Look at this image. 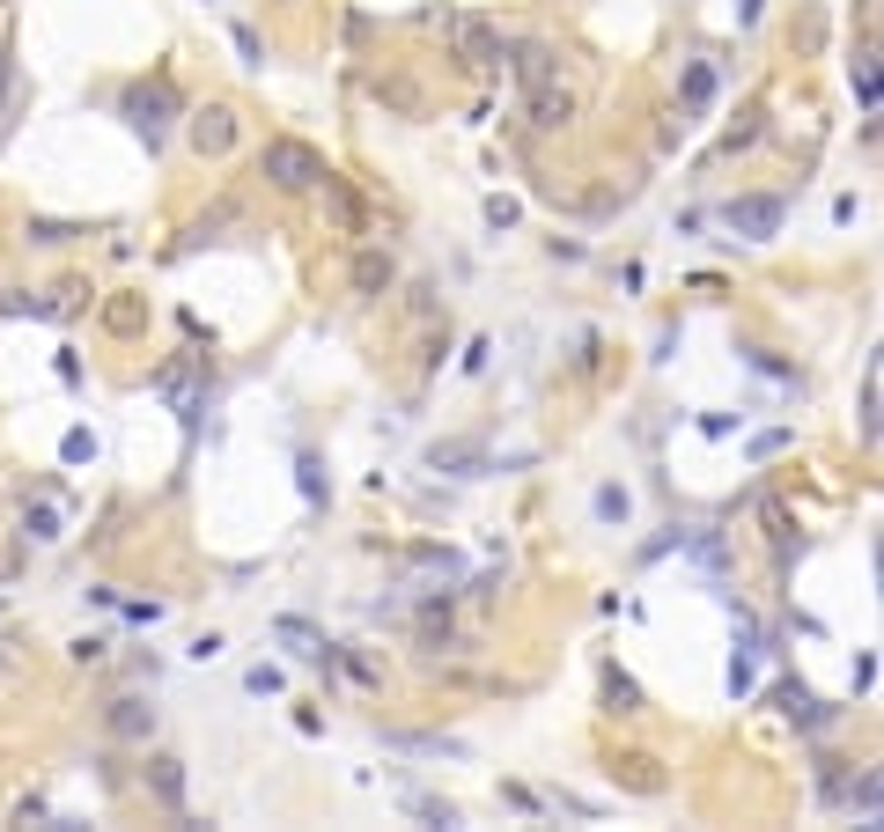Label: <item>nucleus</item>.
<instances>
[{
  "label": "nucleus",
  "mask_w": 884,
  "mask_h": 832,
  "mask_svg": "<svg viewBox=\"0 0 884 832\" xmlns=\"http://www.w3.org/2000/svg\"><path fill=\"white\" fill-rule=\"evenodd\" d=\"M391 280H398L391 251H354V295H368V302H376V295L391 288Z\"/></svg>",
  "instance_id": "8"
},
{
  "label": "nucleus",
  "mask_w": 884,
  "mask_h": 832,
  "mask_svg": "<svg viewBox=\"0 0 884 832\" xmlns=\"http://www.w3.org/2000/svg\"><path fill=\"white\" fill-rule=\"evenodd\" d=\"M155 391H185V362H170V368H163V376H155ZM185 420H199V398H185Z\"/></svg>",
  "instance_id": "16"
},
{
  "label": "nucleus",
  "mask_w": 884,
  "mask_h": 832,
  "mask_svg": "<svg viewBox=\"0 0 884 832\" xmlns=\"http://www.w3.org/2000/svg\"><path fill=\"white\" fill-rule=\"evenodd\" d=\"M147 796H155V803L163 810H185V759H170V752H163V759H147Z\"/></svg>",
  "instance_id": "7"
},
{
  "label": "nucleus",
  "mask_w": 884,
  "mask_h": 832,
  "mask_svg": "<svg viewBox=\"0 0 884 832\" xmlns=\"http://www.w3.org/2000/svg\"><path fill=\"white\" fill-rule=\"evenodd\" d=\"M170 111H177V97L163 89V81H141V89H125V119H133V133H147V147L170 133Z\"/></svg>",
  "instance_id": "3"
},
{
  "label": "nucleus",
  "mask_w": 884,
  "mask_h": 832,
  "mask_svg": "<svg viewBox=\"0 0 884 832\" xmlns=\"http://www.w3.org/2000/svg\"><path fill=\"white\" fill-rule=\"evenodd\" d=\"M435 465H479V450H472V442H450V450H435Z\"/></svg>",
  "instance_id": "20"
},
{
  "label": "nucleus",
  "mask_w": 884,
  "mask_h": 832,
  "mask_svg": "<svg viewBox=\"0 0 884 832\" xmlns=\"http://www.w3.org/2000/svg\"><path fill=\"white\" fill-rule=\"evenodd\" d=\"M782 214H788V207H782L774 192H744V199H730V207H722V221H730L744 244H766V236L782 229Z\"/></svg>",
  "instance_id": "2"
},
{
  "label": "nucleus",
  "mask_w": 884,
  "mask_h": 832,
  "mask_svg": "<svg viewBox=\"0 0 884 832\" xmlns=\"http://www.w3.org/2000/svg\"><path fill=\"white\" fill-rule=\"evenodd\" d=\"M862 435H877V368H870V384H862Z\"/></svg>",
  "instance_id": "19"
},
{
  "label": "nucleus",
  "mask_w": 884,
  "mask_h": 832,
  "mask_svg": "<svg viewBox=\"0 0 884 832\" xmlns=\"http://www.w3.org/2000/svg\"><path fill=\"white\" fill-rule=\"evenodd\" d=\"M273 634L288 641V648H295V656H302V663H324V656H332V648H324V641L310 634V626H302V619H273Z\"/></svg>",
  "instance_id": "10"
},
{
  "label": "nucleus",
  "mask_w": 884,
  "mask_h": 832,
  "mask_svg": "<svg viewBox=\"0 0 884 832\" xmlns=\"http://www.w3.org/2000/svg\"><path fill=\"white\" fill-rule=\"evenodd\" d=\"M782 708L796 714V722H804V730H818V722H826V708H818V700H810V692H796V686L782 692Z\"/></svg>",
  "instance_id": "15"
},
{
  "label": "nucleus",
  "mask_w": 884,
  "mask_h": 832,
  "mask_svg": "<svg viewBox=\"0 0 884 832\" xmlns=\"http://www.w3.org/2000/svg\"><path fill=\"white\" fill-rule=\"evenodd\" d=\"M523 81H531V89L553 81V52H545V45H523Z\"/></svg>",
  "instance_id": "14"
},
{
  "label": "nucleus",
  "mask_w": 884,
  "mask_h": 832,
  "mask_svg": "<svg viewBox=\"0 0 884 832\" xmlns=\"http://www.w3.org/2000/svg\"><path fill=\"white\" fill-rule=\"evenodd\" d=\"M848 803H862V818H877V774H862V781L848 788Z\"/></svg>",
  "instance_id": "18"
},
{
  "label": "nucleus",
  "mask_w": 884,
  "mask_h": 832,
  "mask_svg": "<svg viewBox=\"0 0 884 832\" xmlns=\"http://www.w3.org/2000/svg\"><path fill=\"white\" fill-rule=\"evenodd\" d=\"M567 119H575V97H567V89H553V81L531 89V125H539V133H553V125H567Z\"/></svg>",
  "instance_id": "9"
},
{
  "label": "nucleus",
  "mask_w": 884,
  "mask_h": 832,
  "mask_svg": "<svg viewBox=\"0 0 884 832\" xmlns=\"http://www.w3.org/2000/svg\"><path fill=\"white\" fill-rule=\"evenodd\" d=\"M597 515H627V493H619V487H597Z\"/></svg>",
  "instance_id": "21"
},
{
  "label": "nucleus",
  "mask_w": 884,
  "mask_h": 832,
  "mask_svg": "<svg viewBox=\"0 0 884 832\" xmlns=\"http://www.w3.org/2000/svg\"><path fill=\"white\" fill-rule=\"evenodd\" d=\"M258 177H266L273 192H318L332 170H324V155L310 141H288V133H280V141L258 147Z\"/></svg>",
  "instance_id": "1"
},
{
  "label": "nucleus",
  "mask_w": 884,
  "mask_h": 832,
  "mask_svg": "<svg viewBox=\"0 0 884 832\" xmlns=\"http://www.w3.org/2000/svg\"><path fill=\"white\" fill-rule=\"evenodd\" d=\"M8 670H15V648H8V641H0V678H8Z\"/></svg>",
  "instance_id": "22"
},
{
  "label": "nucleus",
  "mask_w": 884,
  "mask_h": 832,
  "mask_svg": "<svg viewBox=\"0 0 884 832\" xmlns=\"http://www.w3.org/2000/svg\"><path fill=\"white\" fill-rule=\"evenodd\" d=\"M103 730L119 736V744H147V730H155V708L125 692V700H111V708H103Z\"/></svg>",
  "instance_id": "5"
},
{
  "label": "nucleus",
  "mask_w": 884,
  "mask_h": 832,
  "mask_svg": "<svg viewBox=\"0 0 884 832\" xmlns=\"http://www.w3.org/2000/svg\"><path fill=\"white\" fill-rule=\"evenodd\" d=\"M103 324H111L119 340H133V332H141V324H147V310H141V302H133V295H119V302H103Z\"/></svg>",
  "instance_id": "11"
},
{
  "label": "nucleus",
  "mask_w": 884,
  "mask_h": 832,
  "mask_svg": "<svg viewBox=\"0 0 884 832\" xmlns=\"http://www.w3.org/2000/svg\"><path fill=\"white\" fill-rule=\"evenodd\" d=\"M855 89H862V111H877V67H870V52L855 59Z\"/></svg>",
  "instance_id": "17"
},
{
  "label": "nucleus",
  "mask_w": 884,
  "mask_h": 832,
  "mask_svg": "<svg viewBox=\"0 0 884 832\" xmlns=\"http://www.w3.org/2000/svg\"><path fill=\"white\" fill-rule=\"evenodd\" d=\"M450 52L465 67H501V30L479 23V15H450Z\"/></svg>",
  "instance_id": "4"
},
{
  "label": "nucleus",
  "mask_w": 884,
  "mask_h": 832,
  "mask_svg": "<svg viewBox=\"0 0 884 832\" xmlns=\"http://www.w3.org/2000/svg\"><path fill=\"white\" fill-rule=\"evenodd\" d=\"M192 147H199V155H229V147H236V119H229L221 103L192 111Z\"/></svg>",
  "instance_id": "6"
},
{
  "label": "nucleus",
  "mask_w": 884,
  "mask_h": 832,
  "mask_svg": "<svg viewBox=\"0 0 884 832\" xmlns=\"http://www.w3.org/2000/svg\"><path fill=\"white\" fill-rule=\"evenodd\" d=\"M23 531H30L37 545H52V539H59V509H52V501H37V509L23 515Z\"/></svg>",
  "instance_id": "13"
},
{
  "label": "nucleus",
  "mask_w": 884,
  "mask_h": 832,
  "mask_svg": "<svg viewBox=\"0 0 884 832\" xmlns=\"http://www.w3.org/2000/svg\"><path fill=\"white\" fill-rule=\"evenodd\" d=\"M605 700H612V714H641V686L627 670H605Z\"/></svg>",
  "instance_id": "12"
}]
</instances>
